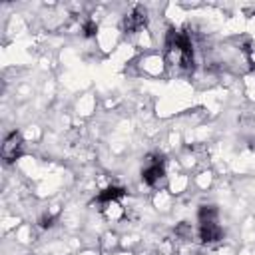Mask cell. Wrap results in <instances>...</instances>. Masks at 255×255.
<instances>
[{"instance_id":"cell-8","label":"cell","mask_w":255,"mask_h":255,"mask_svg":"<svg viewBox=\"0 0 255 255\" xmlns=\"http://www.w3.org/2000/svg\"><path fill=\"white\" fill-rule=\"evenodd\" d=\"M82 32H84V36L86 38H92V36H96V32H98V24H96V20H84V24H82Z\"/></svg>"},{"instance_id":"cell-1","label":"cell","mask_w":255,"mask_h":255,"mask_svg":"<svg viewBox=\"0 0 255 255\" xmlns=\"http://www.w3.org/2000/svg\"><path fill=\"white\" fill-rule=\"evenodd\" d=\"M165 62L179 74L193 72V44L185 30L171 28L165 36Z\"/></svg>"},{"instance_id":"cell-3","label":"cell","mask_w":255,"mask_h":255,"mask_svg":"<svg viewBox=\"0 0 255 255\" xmlns=\"http://www.w3.org/2000/svg\"><path fill=\"white\" fill-rule=\"evenodd\" d=\"M22 145H24V139L20 131H10L2 143V159L6 163H12L14 159H18L22 155Z\"/></svg>"},{"instance_id":"cell-10","label":"cell","mask_w":255,"mask_h":255,"mask_svg":"<svg viewBox=\"0 0 255 255\" xmlns=\"http://www.w3.org/2000/svg\"><path fill=\"white\" fill-rule=\"evenodd\" d=\"M54 219H56V217H54L52 213H44V215L40 217V221H38V223H40V227H42V229H48V227H52V225H54Z\"/></svg>"},{"instance_id":"cell-11","label":"cell","mask_w":255,"mask_h":255,"mask_svg":"<svg viewBox=\"0 0 255 255\" xmlns=\"http://www.w3.org/2000/svg\"><path fill=\"white\" fill-rule=\"evenodd\" d=\"M253 68H255V64H253Z\"/></svg>"},{"instance_id":"cell-4","label":"cell","mask_w":255,"mask_h":255,"mask_svg":"<svg viewBox=\"0 0 255 255\" xmlns=\"http://www.w3.org/2000/svg\"><path fill=\"white\" fill-rule=\"evenodd\" d=\"M122 26H124V32H126V34H135V32H139L141 28L147 26V10H145L143 6H135L129 14L124 16Z\"/></svg>"},{"instance_id":"cell-2","label":"cell","mask_w":255,"mask_h":255,"mask_svg":"<svg viewBox=\"0 0 255 255\" xmlns=\"http://www.w3.org/2000/svg\"><path fill=\"white\" fill-rule=\"evenodd\" d=\"M165 171H163V155L159 153H149L145 157V163L141 167V179L145 185L155 187L159 183V179H163Z\"/></svg>"},{"instance_id":"cell-9","label":"cell","mask_w":255,"mask_h":255,"mask_svg":"<svg viewBox=\"0 0 255 255\" xmlns=\"http://www.w3.org/2000/svg\"><path fill=\"white\" fill-rule=\"evenodd\" d=\"M175 235H179L183 241H187V239H191V227L187 223H179L175 227Z\"/></svg>"},{"instance_id":"cell-5","label":"cell","mask_w":255,"mask_h":255,"mask_svg":"<svg viewBox=\"0 0 255 255\" xmlns=\"http://www.w3.org/2000/svg\"><path fill=\"white\" fill-rule=\"evenodd\" d=\"M223 237V229L217 221H205L199 223V239L201 243H217Z\"/></svg>"},{"instance_id":"cell-7","label":"cell","mask_w":255,"mask_h":255,"mask_svg":"<svg viewBox=\"0 0 255 255\" xmlns=\"http://www.w3.org/2000/svg\"><path fill=\"white\" fill-rule=\"evenodd\" d=\"M197 219H199V223L217 221V207L215 205H201L197 211Z\"/></svg>"},{"instance_id":"cell-6","label":"cell","mask_w":255,"mask_h":255,"mask_svg":"<svg viewBox=\"0 0 255 255\" xmlns=\"http://www.w3.org/2000/svg\"><path fill=\"white\" fill-rule=\"evenodd\" d=\"M124 195H126V189H124V187L112 185V187H106L104 191H100L98 197H96V201H98V203H114V201H118V199L124 197Z\"/></svg>"}]
</instances>
